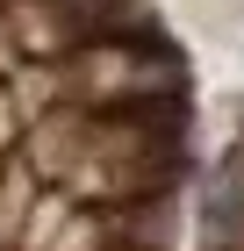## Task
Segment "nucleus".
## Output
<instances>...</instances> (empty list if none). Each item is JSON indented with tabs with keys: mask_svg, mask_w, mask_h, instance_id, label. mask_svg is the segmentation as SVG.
Instances as JSON below:
<instances>
[{
	"mask_svg": "<svg viewBox=\"0 0 244 251\" xmlns=\"http://www.w3.org/2000/svg\"><path fill=\"white\" fill-rule=\"evenodd\" d=\"M22 72V50H15V29H7V15H0V79Z\"/></svg>",
	"mask_w": 244,
	"mask_h": 251,
	"instance_id": "nucleus-3",
	"label": "nucleus"
},
{
	"mask_svg": "<svg viewBox=\"0 0 244 251\" xmlns=\"http://www.w3.org/2000/svg\"><path fill=\"white\" fill-rule=\"evenodd\" d=\"M0 15L15 29L22 65L65 58V50H86L101 36H130V29H165L158 0H7Z\"/></svg>",
	"mask_w": 244,
	"mask_h": 251,
	"instance_id": "nucleus-2",
	"label": "nucleus"
},
{
	"mask_svg": "<svg viewBox=\"0 0 244 251\" xmlns=\"http://www.w3.org/2000/svg\"><path fill=\"white\" fill-rule=\"evenodd\" d=\"M0 187H7V151H0Z\"/></svg>",
	"mask_w": 244,
	"mask_h": 251,
	"instance_id": "nucleus-4",
	"label": "nucleus"
},
{
	"mask_svg": "<svg viewBox=\"0 0 244 251\" xmlns=\"http://www.w3.org/2000/svg\"><path fill=\"white\" fill-rule=\"evenodd\" d=\"M15 115H43V108H115V100H144V94H187L194 65L172 43V29H130V36H101L86 50L22 65L0 79Z\"/></svg>",
	"mask_w": 244,
	"mask_h": 251,
	"instance_id": "nucleus-1",
	"label": "nucleus"
}]
</instances>
